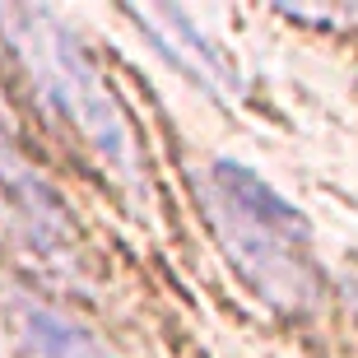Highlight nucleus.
Returning a JSON list of instances; mask_svg holds the SVG:
<instances>
[{"label": "nucleus", "instance_id": "nucleus-2", "mask_svg": "<svg viewBox=\"0 0 358 358\" xmlns=\"http://www.w3.org/2000/svg\"><path fill=\"white\" fill-rule=\"evenodd\" d=\"M0 24L10 28L5 38L19 47L28 80L38 84V93L61 112V117L84 135V145L121 177V182L140 186V154H135V135L121 117V107L112 103V93L103 89L98 70H93L89 52L80 38L70 33L52 10H0Z\"/></svg>", "mask_w": 358, "mask_h": 358}, {"label": "nucleus", "instance_id": "nucleus-1", "mask_svg": "<svg viewBox=\"0 0 358 358\" xmlns=\"http://www.w3.org/2000/svg\"><path fill=\"white\" fill-rule=\"evenodd\" d=\"M200 205L210 214V228L228 261L270 307L303 312L317 303L321 279L312 266L307 219L284 196H275V186H266L242 163L219 159L205 173Z\"/></svg>", "mask_w": 358, "mask_h": 358}, {"label": "nucleus", "instance_id": "nucleus-4", "mask_svg": "<svg viewBox=\"0 0 358 358\" xmlns=\"http://www.w3.org/2000/svg\"><path fill=\"white\" fill-rule=\"evenodd\" d=\"M10 326H14L19 358H103V349L93 345L66 312L47 307L33 293H14Z\"/></svg>", "mask_w": 358, "mask_h": 358}, {"label": "nucleus", "instance_id": "nucleus-3", "mask_svg": "<svg viewBox=\"0 0 358 358\" xmlns=\"http://www.w3.org/2000/svg\"><path fill=\"white\" fill-rule=\"evenodd\" d=\"M126 14L145 28V38L182 70L186 80L205 84L210 93H233L238 89V75H233V66H228V56L200 33L196 19H191L186 10L163 5V10H126Z\"/></svg>", "mask_w": 358, "mask_h": 358}, {"label": "nucleus", "instance_id": "nucleus-5", "mask_svg": "<svg viewBox=\"0 0 358 358\" xmlns=\"http://www.w3.org/2000/svg\"><path fill=\"white\" fill-rule=\"evenodd\" d=\"M0 182H5L14 196H19V210H24L28 228H33V233H38V242L52 252L56 242H61V233H66L70 219L61 214V205H56L52 191L38 182V173L24 163V154H19V140H14L5 112H0Z\"/></svg>", "mask_w": 358, "mask_h": 358}, {"label": "nucleus", "instance_id": "nucleus-6", "mask_svg": "<svg viewBox=\"0 0 358 358\" xmlns=\"http://www.w3.org/2000/svg\"><path fill=\"white\" fill-rule=\"evenodd\" d=\"M345 289H349V303H354V307H358V275H354V279H349Z\"/></svg>", "mask_w": 358, "mask_h": 358}]
</instances>
